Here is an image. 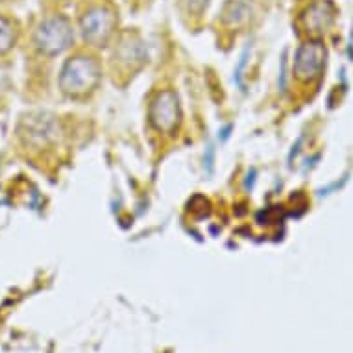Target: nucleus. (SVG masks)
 <instances>
[{
  "instance_id": "obj_1",
  "label": "nucleus",
  "mask_w": 353,
  "mask_h": 353,
  "mask_svg": "<svg viewBox=\"0 0 353 353\" xmlns=\"http://www.w3.org/2000/svg\"><path fill=\"white\" fill-rule=\"evenodd\" d=\"M102 81V65L93 54H74L65 61L59 72V89L70 99H85L97 91Z\"/></svg>"
},
{
  "instance_id": "obj_2",
  "label": "nucleus",
  "mask_w": 353,
  "mask_h": 353,
  "mask_svg": "<svg viewBox=\"0 0 353 353\" xmlns=\"http://www.w3.org/2000/svg\"><path fill=\"white\" fill-rule=\"evenodd\" d=\"M72 26L61 15L45 19L34 34V45L43 56H58L72 45Z\"/></svg>"
},
{
  "instance_id": "obj_3",
  "label": "nucleus",
  "mask_w": 353,
  "mask_h": 353,
  "mask_svg": "<svg viewBox=\"0 0 353 353\" xmlns=\"http://www.w3.org/2000/svg\"><path fill=\"white\" fill-rule=\"evenodd\" d=\"M148 121L157 134L174 135L180 130L181 105L176 91L161 89L154 94L148 105Z\"/></svg>"
},
{
  "instance_id": "obj_4",
  "label": "nucleus",
  "mask_w": 353,
  "mask_h": 353,
  "mask_svg": "<svg viewBox=\"0 0 353 353\" xmlns=\"http://www.w3.org/2000/svg\"><path fill=\"white\" fill-rule=\"evenodd\" d=\"M117 28V15L110 6H91L80 19L83 39L93 47H105Z\"/></svg>"
},
{
  "instance_id": "obj_5",
  "label": "nucleus",
  "mask_w": 353,
  "mask_h": 353,
  "mask_svg": "<svg viewBox=\"0 0 353 353\" xmlns=\"http://www.w3.org/2000/svg\"><path fill=\"white\" fill-rule=\"evenodd\" d=\"M325 47L322 41H307L303 43L294 56V65H292V72H294L296 80L303 81V83H313L322 76V70L325 67Z\"/></svg>"
},
{
  "instance_id": "obj_6",
  "label": "nucleus",
  "mask_w": 353,
  "mask_h": 353,
  "mask_svg": "<svg viewBox=\"0 0 353 353\" xmlns=\"http://www.w3.org/2000/svg\"><path fill=\"white\" fill-rule=\"evenodd\" d=\"M333 19H335V6L330 0H319V2H313L309 6V10L303 15V24H305L307 32L320 34V32H325L330 28Z\"/></svg>"
},
{
  "instance_id": "obj_7",
  "label": "nucleus",
  "mask_w": 353,
  "mask_h": 353,
  "mask_svg": "<svg viewBox=\"0 0 353 353\" xmlns=\"http://www.w3.org/2000/svg\"><path fill=\"white\" fill-rule=\"evenodd\" d=\"M17 41V30L10 19L0 17V56H4L15 47Z\"/></svg>"
},
{
  "instance_id": "obj_8",
  "label": "nucleus",
  "mask_w": 353,
  "mask_h": 353,
  "mask_svg": "<svg viewBox=\"0 0 353 353\" xmlns=\"http://www.w3.org/2000/svg\"><path fill=\"white\" fill-rule=\"evenodd\" d=\"M115 59L119 61V67L126 70H134L135 67H139L143 63L145 56L137 50V52H132V47H130V52H124V48L119 50V54H115Z\"/></svg>"
}]
</instances>
